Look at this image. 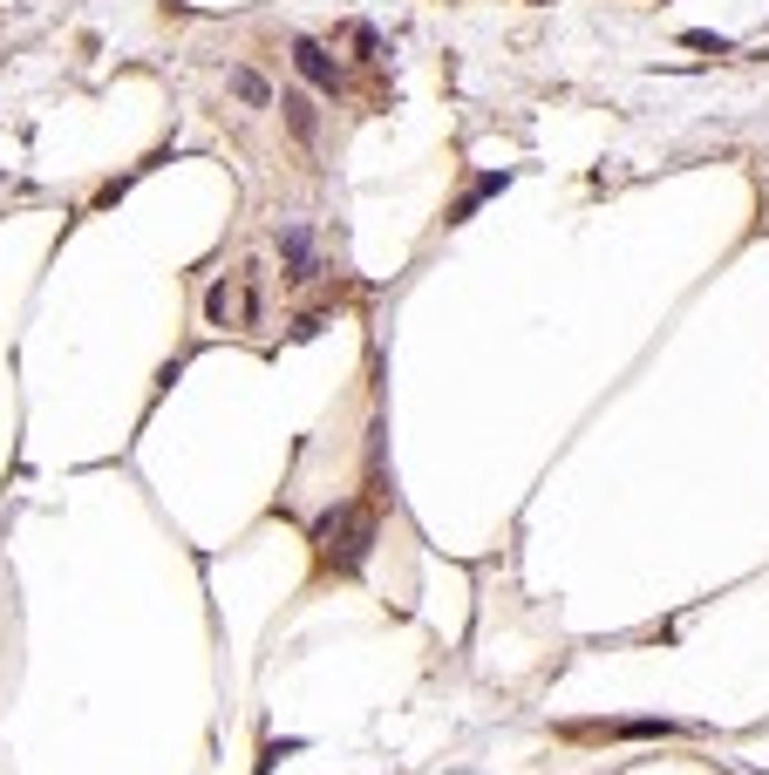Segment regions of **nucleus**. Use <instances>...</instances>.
I'll return each mask as SVG.
<instances>
[{
	"label": "nucleus",
	"mask_w": 769,
	"mask_h": 775,
	"mask_svg": "<svg viewBox=\"0 0 769 775\" xmlns=\"http://www.w3.org/2000/svg\"><path fill=\"white\" fill-rule=\"evenodd\" d=\"M280 109H287V130H293L300 143H313V130H320V117H313V95H307V89H287V95H280Z\"/></svg>",
	"instance_id": "obj_2"
},
{
	"label": "nucleus",
	"mask_w": 769,
	"mask_h": 775,
	"mask_svg": "<svg viewBox=\"0 0 769 775\" xmlns=\"http://www.w3.org/2000/svg\"><path fill=\"white\" fill-rule=\"evenodd\" d=\"M293 69H300L313 89H341V69H334V54H327L320 41H293Z\"/></svg>",
	"instance_id": "obj_1"
},
{
	"label": "nucleus",
	"mask_w": 769,
	"mask_h": 775,
	"mask_svg": "<svg viewBox=\"0 0 769 775\" xmlns=\"http://www.w3.org/2000/svg\"><path fill=\"white\" fill-rule=\"evenodd\" d=\"M226 82H232V95H239L246 109H272V89H266V76H252V69H232Z\"/></svg>",
	"instance_id": "obj_3"
}]
</instances>
